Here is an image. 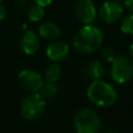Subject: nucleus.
<instances>
[{
  "label": "nucleus",
  "mask_w": 133,
  "mask_h": 133,
  "mask_svg": "<svg viewBox=\"0 0 133 133\" xmlns=\"http://www.w3.org/2000/svg\"><path fill=\"white\" fill-rule=\"evenodd\" d=\"M18 83L26 91L37 92L42 89L45 81L39 73L32 70H23L18 75Z\"/></svg>",
  "instance_id": "nucleus-6"
},
{
  "label": "nucleus",
  "mask_w": 133,
  "mask_h": 133,
  "mask_svg": "<svg viewBox=\"0 0 133 133\" xmlns=\"http://www.w3.org/2000/svg\"><path fill=\"white\" fill-rule=\"evenodd\" d=\"M53 0H34V2L43 7H46V6H49L51 3H52Z\"/></svg>",
  "instance_id": "nucleus-18"
},
{
  "label": "nucleus",
  "mask_w": 133,
  "mask_h": 133,
  "mask_svg": "<svg viewBox=\"0 0 133 133\" xmlns=\"http://www.w3.org/2000/svg\"><path fill=\"white\" fill-rule=\"evenodd\" d=\"M41 90H42V96L44 98L45 97L46 98H52L55 95H57L59 87H58L56 82H47V83H44Z\"/></svg>",
  "instance_id": "nucleus-15"
},
{
  "label": "nucleus",
  "mask_w": 133,
  "mask_h": 133,
  "mask_svg": "<svg viewBox=\"0 0 133 133\" xmlns=\"http://www.w3.org/2000/svg\"><path fill=\"white\" fill-rule=\"evenodd\" d=\"M111 62V77L116 83L125 84L133 77V62L129 56H116Z\"/></svg>",
  "instance_id": "nucleus-5"
},
{
  "label": "nucleus",
  "mask_w": 133,
  "mask_h": 133,
  "mask_svg": "<svg viewBox=\"0 0 133 133\" xmlns=\"http://www.w3.org/2000/svg\"><path fill=\"white\" fill-rule=\"evenodd\" d=\"M20 46L23 52L27 55H33L34 53L37 52L39 49V38L38 35L32 31V30H27L23 33L21 41H20Z\"/></svg>",
  "instance_id": "nucleus-10"
},
{
  "label": "nucleus",
  "mask_w": 133,
  "mask_h": 133,
  "mask_svg": "<svg viewBox=\"0 0 133 133\" xmlns=\"http://www.w3.org/2000/svg\"><path fill=\"white\" fill-rule=\"evenodd\" d=\"M6 14H7V9H6V7H5L2 3H0V21L3 20V19L6 17Z\"/></svg>",
  "instance_id": "nucleus-19"
},
{
  "label": "nucleus",
  "mask_w": 133,
  "mask_h": 133,
  "mask_svg": "<svg viewBox=\"0 0 133 133\" xmlns=\"http://www.w3.org/2000/svg\"><path fill=\"white\" fill-rule=\"evenodd\" d=\"M45 16L44 7L38 5V4H32L29 6L28 11H27V17L31 22H39Z\"/></svg>",
  "instance_id": "nucleus-14"
},
{
  "label": "nucleus",
  "mask_w": 133,
  "mask_h": 133,
  "mask_svg": "<svg viewBox=\"0 0 133 133\" xmlns=\"http://www.w3.org/2000/svg\"><path fill=\"white\" fill-rule=\"evenodd\" d=\"M49 59L53 61H62L70 54V47L62 41H53L46 50Z\"/></svg>",
  "instance_id": "nucleus-9"
},
{
  "label": "nucleus",
  "mask_w": 133,
  "mask_h": 133,
  "mask_svg": "<svg viewBox=\"0 0 133 133\" xmlns=\"http://www.w3.org/2000/svg\"><path fill=\"white\" fill-rule=\"evenodd\" d=\"M123 11L124 8L119 1L108 0L102 3L99 9V15L103 22L107 24H113L121 19V17L123 16Z\"/></svg>",
  "instance_id": "nucleus-7"
},
{
  "label": "nucleus",
  "mask_w": 133,
  "mask_h": 133,
  "mask_svg": "<svg viewBox=\"0 0 133 133\" xmlns=\"http://www.w3.org/2000/svg\"><path fill=\"white\" fill-rule=\"evenodd\" d=\"M38 34L46 41H56L61 35V30L55 23L45 22L39 26Z\"/></svg>",
  "instance_id": "nucleus-11"
},
{
  "label": "nucleus",
  "mask_w": 133,
  "mask_h": 133,
  "mask_svg": "<svg viewBox=\"0 0 133 133\" xmlns=\"http://www.w3.org/2000/svg\"><path fill=\"white\" fill-rule=\"evenodd\" d=\"M61 75V68L57 63H51L45 71V79L47 82H56Z\"/></svg>",
  "instance_id": "nucleus-13"
},
{
  "label": "nucleus",
  "mask_w": 133,
  "mask_h": 133,
  "mask_svg": "<svg viewBox=\"0 0 133 133\" xmlns=\"http://www.w3.org/2000/svg\"><path fill=\"white\" fill-rule=\"evenodd\" d=\"M86 74H87V77L91 79L92 81L101 80L105 74V70H104L103 64L99 60H94L88 64L86 69Z\"/></svg>",
  "instance_id": "nucleus-12"
},
{
  "label": "nucleus",
  "mask_w": 133,
  "mask_h": 133,
  "mask_svg": "<svg viewBox=\"0 0 133 133\" xmlns=\"http://www.w3.org/2000/svg\"><path fill=\"white\" fill-rule=\"evenodd\" d=\"M125 7L129 11L133 12V0H125Z\"/></svg>",
  "instance_id": "nucleus-20"
},
{
  "label": "nucleus",
  "mask_w": 133,
  "mask_h": 133,
  "mask_svg": "<svg viewBox=\"0 0 133 133\" xmlns=\"http://www.w3.org/2000/svg\"><path fill=\"white\" fill-rule=\"evenodd\" d=\"M121 30L124 34L133 35V14L126 16L121 23Z\"/></svg>",
  "instance_id": "nucleus-16"
},
{
  "label": "nucleus",
  "mask_w": 133,
  "mask_h": 133,
  "mask_svg": "<svg viewBox=\"0 0 133 133\" xmlns=\"http://www.w3.org/2000/svg\"><path fill=\"white\" fill-rule=\"evenodd\" d=\"M105 133H117L116 131H112V130H110V131H106Z\"/></svg>",
  "instance_id": "nucleus-22"
},
{
  "label": "nucleus",
  "mask_w": 133,
  "mask_h": 133,
  "mask_svg": "<svg viewBox=\"0 0 133 133\" xmlns=\"http://www.w3.org/2000/svg\"><path fill=\"white\" fill-rule=\"evenodd\" d=\"M74 128L77 133H98L101 129V119L95 110L81 108L74 115Z\"/></svg>",
  "instance_id": "nucleus-3"
},
{
  "label": "nucleus",
  "mask_w": 133,
  "mask_h": 133,
  "mask_svg": "<svg viewBox=\"0 0 133 133\" xmlns=\"http://www.w3.org/2000/svg\"><path fill=\"white\" fill-rule=\"evenodd\" d=\"M46 109L45 98L37 92H30L21 102L20 110L22 115L26 119H36L38 118Z\"/></svg>",
  "instance_id": "nucleus-4"
},
{
  "label": "nucleus",
  "mask_w": 133,
  "mask_h": 133,
  "mask_svg": "<svg viewBox=\"0 0 133 133\" xmlns=\"http://www.w3.org/2000/svg\"><path fill=\"white\" fill-rule=\"evenodd\" d=\"M128 53H129V57L131 58V60H133V44L129 47V49H128Z\"/></svg>",
  "instance_id": "nucleus-21"
},
{
  "label": "nucleus",
  "mask_w": 133,
  "mask_h": 133,
  "mask_svg": "<svg viewBox=\"0 0 133 133\" xmlns=\"http://www.w3.org/2000/svg\"><path fill=\"white\" fill-rule=\"evenodd\" d=\"M86 96L94 105L100 107L111 106L117 100L115 88L102 80H94L87 87Z\"/></svg>",
  "instance_id": "nucleus-2"
},
{
  "label": "nucleus",
  "mask_w": 133,
  "mask_h": 133,
  "mask_svg": "<svg viewBox=\"0 0 133 133\" xmlns=\"http://www.w3.org/2000/svg\"><path fill=\"white\" fill-rule=\"evenodd\" d=\"M102 42V31L94 25L86 24L74 35L73 47L80 54H91L101 47Z\"/></svg>",
  "instance_id": "nucleus-1"
},
{
  "label": "nucleus",
  "mask_w": 133,
  "mask_h": 133,
  "mask_svg": "<svg viewBox=\"0 0 133 133\" xmlns=\"http://www.w3.org/2000/svg\"><path fill=\"white\" fill-rule=\"evenodd\" d=\"M101 56L104 60H106L108 62H111L116 57V53H115V50L112 47L107 46V47H104L101 50Z\"/></svg>",
  "instance_id": "nucleus-17"
},
{
  "label": "nucleus",
  "mask_w": 133,
  "mask_h": 133,
  "mask_svg": "<svg viewBox=\"0 0 133 133\" xmlns=\"http://www.w3.org/2000/svg\"><path fill=\"white\" fill-rule=\"evenodd\" d=\"M2 1H3V0H0V3H1V2H2Z\"/></svg>",
  "instance_id": "nucleus-23"
},
{
  "label": "nucleus",
  "mask_w": 133,
  "mask_h": 133,
  "mask_svg": "<svg viewBox=\"0 0 133 133\" xmlns=\"http://www.w3.org/2000/svg\"><path fill=\"white\" fill-rule=\"evenodd\" d=\"M74 12L77 20L83 24H90L97 17V8L91 0H78L75 4Z\"/></svg>",
  "instance_id": "nucleus-8"
},
{
  "label": "nucleus",
  "mask_w": 133,
  "mask_h": 133,
  "mask_svg": "<svg viewBox=\"0 0 133 133\" xmlns=\"http://www.w3.org/2000/svg\"><path fill=\"white\" fill-rule=\"evenodd\" d=\"M116 1H122V0H116Z\"/></svg>",
  "instance_id": "nucleus-24"
}]
</instances>
